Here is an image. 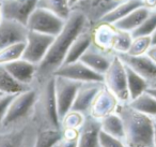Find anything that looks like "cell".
<instances>
[{"mask_svg": "<svg viewBox=\"0 0 156 147\" xmlns=\"http://www.w3.org/2000/svg\"><path fill=\"white\" fill-rule=\"evenodd\" d=\"M150 13H151V10H149L147 8L142 6V7H139L137 9H135L129 14L124 16L123 18H121L118 22H115L113 25H115V27L117 29L132 32L137 27H139L142 24L143 21L149 16Z\"/></svg>", "mask_w": 156, "mask_h": 147, "instance_id": "obj_21", "label": "cell"}, {"mask_svg": "<svg viewBox=\"0 0 156 147\" xmlns=\"http://www.w3.org/2000/svg\"><path fill=\"white\" fill-rule=\"evenodd\" d=\"M156 29V11H151L147 18L139 27L132 31V37H143V36H151Z\"/></svg>", "mask_w": 156, "mask_h": 147, "instance_id": "obj_32", "label": "cell"}, {"mask_svg": "<svg viewBox=\"0 0 156 147\" xmlns=\"http://www.w3.org/2000/svg\"><path fill=\"white\" fill-rule=\"evenodd\" d=\"M101 120L86 115L83 126L79 128L78 135V147H101L100 132Z\"/></svg>", "mask_w": 156, "mask_h": 147, "instance_id": "obj_19", "label": "cell"}, {"mask_svg": "<svg viewBox=\"0 0 156 147\" xmlns=\"http://www.w3.org/2000/svg\"><path fill=\"white\" fill-rule=\"evenodd\" d=\"M78 1H80V0H69V6H71V9L76 2H78Z\"/></svg>", "mask_w": 156, "mask_h": 147, "instance_id": "obj_41", "label": "cell"}, {"mask_svg": "<svg viewBox=\"0 0 156 147\" xmlns=\"http://www.w3.org/2000/svg\"><path fill=\"white\" fill-rule=\"evenodd\" d=\"M118 104H119V101L117 98L105 85H103V87L96 93L95 98L92 101L88 115L101 120L104 117L108 116L109 114L115 113Z\"/></svg>", "mask_w": 156, "mask_h": 147, "instance_id": "obj_13", "label": "cell"}, {"mask_svg": "<svg viewBox=\"0 0 156 147\" xmlns=\"http://www.w3.org/2000/svg\"><path fill=\"white\" fill-rule=\"evenodd\" d=\"M115 32L117 28L113 24L102 21L96 23L91 28L92 45L105 52H112V42Z\"/></svg>", "mask_w": 156, "mask_h": 147, "instance_id": "obj_17", "label": "cell"}, {"mask_svg": "<svg viewBox=\"0 0 156 147\" xmlns=\"http://www.w3.org/2000/svg\"><path fill=\"white\" fill-rule=\"evenodd\" d=\"M127 0H80L72 7L85 15L91 26L101 22L109 12Z\"/></svg>", "mask_w": 156, "mask_h": 147, "instance_id": "obj_7", "label": "cell"}, {"mask_svg": "<svg viewBox=\"0 0 156 147\" xmlns=\"http://www.w3.org/2000/svg\"><path fill=\"white\" fill-rule=\"evenodd\" d=\"M115 54V53L102 51L91 44L79 60L85 63L86 66H88L93 71L104 75L108 70V68L110 67Z\"/></svg>", "mask_w": 156, "mask_h": 147, "instance_id": "obj_16", "label": "cell"}, {"mask_svg": "<svg viewBox=\"0 0 156 147\" xmlns=\"http://www.w3.org/2000/svg\"><path fill=\"white\" fill-rule=\"evenodd\" d=\"M62 138V129L42 128L37 138L35 147H51Z\"/></svg>", "mask_w": 156, "mask_h": 147, "instance_id": "obj_28", "label": "cell"}, {"mask_svg": "<svg viewBox=\"0 0 156 147\" xmlns=\"http://www.w3.org/2000/svg\"><path fill=\"white\" fill-rule=\"evenodd\" d=\"M86 115L76 111H69L62 119H61V129H77L83 126Z\"/></svg>", "mask_w": 156, "mask_h": 147, "instance_id": "obj_33", "label": "cell"}, {"mask_svg": "<svg viewBox=\"0 0 156 147\" xmlns=\"http://www.w3.org/2000/svg\"><path fill=\"white\" fill-rule=\"evenodd\" d=\"M37 99V88L32 86L24 92L14 96L3 118L2 126H9L28 118L33 112Z\"/></svg>", "mask_w": 156, "mask_h": 147, "instance_id": "obj_5", "label": "cell"}, {"mask_svg": "<svg viewBox=\"0 0 156 147\" xmlns=\"http://www.w3.org/2000/svg\"><path fill=\"white\" fill-rule=\"evenodd\" d=\"M28 31L26 25L3 17L0 22V50L26 42Z\"/></svg>", "mask_w": 156, "mask_h": 147, "instance_id": "obj_12", "label": "cell"}, {"mask_svg": "<svg viewBox=\"0 0 156 147\" xmlns=\"http://www.w3.org/2000/svg\"><path fill=\"white\" fill-rule=\"evenodd\" d=\"M128 104L142 114H145L153 118L156 117V99L147 91L139 97L130 100Z\"/></svg>", "mask_w": 156, "mask_h": 147, "instance_id": "obj_26", "label": "cell"}, {"mask_svg": "<svg viewBox=\"0 0 156 147\" xmlns=\"http://www.w3.org/2000/svg\"><path fill=\"white\" fill-rule=\"evenodd\" d=\"M54 75L63 76L69 80L77 81V82H103L104 83V75L98 74V72L90 69L80 60L63 65L54 73Z\"/></svg>", "mask_w": 156, "mask_h": 147, "instance_id": "obj_11", "label": "cell"}, {"mask_svg": "<svg viewBox=\"0 0 156 147\" xmlns=\"http://www.w3.org/2000/svg\"><path fill=\"white\" fill-rule=\"evenodd\" d=\"M101 128L105 133L124 141V136H125L124 125L122 118L118 113L115 112L101 119Z\"/></svg>", "mask_w": 156, "mask_h": 147, "instance_id": "obj_24", "label": "cell"}, {"mask_svg": "<svg viewBox=\"0 0 156 147\" xmlns=\"http://www.w3.org/2000/svg\"><path fill=\"white\" fill-rule=\"evenodd\" d=\"M91 28V25L88 24L83 29V31L75 38V40L72 42L66 57H65L64 61H63V65H67V63L79 60L80 57L85 54L86 51L90 47V45L92 44Z\"/></svg>", "mask_w": 156, "mask_h": 147, "instance_id": "obj_20", "label": "cell"}, {"mask_svg": "<svg viewBox=\"0 0 156 147\" xmlns=\"http://www.w3.org/2000/svg\"><path fill=\"white\" fill-rule=\"evenodd\" d=\"M39 0H1L2 16L27 25L29 17L37 6Z\"/></svg>", "mask_w": 156, "mask_h": 147, "instance_id": "obj_10", "label": "cell"}, {"mask_svg": "<svg viewBox=\"0 0 156 147\" xmlns=\"http://www.w3.org/2000/svg\"><path fill=\"white\" fill-rule=\"evenodd\" d=\"M3 66L17 82L30 87L33 86L37 69V65L20 58Z\"/></svg>", "mask_w": 156, "mask_h": 147, "instance_id": "obj_18", "label": "cell"}, {"mask_svg": "<svg viewBox=\"0 0 156 147\" xmlns=\"http://www.w3.org/2000/svg\"><path fill=\"white\" fill-rule=\"evenodd\" d=\"M24 48L25 42L1 48L0 50V65H7V63L12 62L16 59L22 58Z\"/></svg>", "mask_w": 156, "mask_h": 147, "instance_id": "obj_30", "label": "cell"}, {"mask_svg": "<svg viewBox=\"0 0 156 147\" xmlns=\"http://www.w3.org/2000/svg\"><path fill=\"white\" fill-rule=\"evenodd\" d=\"M14 96L15 95H3L0 97V127L2 126L3 118H5L9 104L11 103Z\"/></svg>", "mask_w": 156, "mask_h": 147, "instance_id": "obj_35", "label": "cell"}, {"mask_svg": "<svg viewBox=\"0 0 156 147\" xmlns=\"http://www.w3.org/2000/svg\"><path fill=\"white\" fill-rule=\"evenodd\" d=\"M118 55L127 67H129L136 73L144 77L149 82V84L156 80V63H154L147 54L132 56L126 53H122Z\"/></svg>", "mask_w": 156, "mask_h": 147, "instance_id": "obj_14", "label": "cell"}, {"mask_svg": "<svg viewBox=\"0 0 156 147\" xmlns=\"http://www.w3.org/2000/svg\"><path fill=\"white\" fill-rule=\"evenodd\" d=\"M37 7L48 10L64 21L69 17L72 11L69 0H39Z\"/></svg>", "mask_w": 156, "mask_h": 147, "instance_id": "obj_27", "label": "cell"}, {"mask_svg": "<svg viewBox=\"0 0 156 147\" xmlns=\"http://www.w3.org/2000/svg\"><path fill=\"white\" fill-rule=\"evenodd\" d=\"M152 46L151 36H143V37H136L133 38L132 44L129 46V50L126 54L132 55V56H139V55H144Z\"/></svg>", "mask_w": 156, "mask_h": 147, "instance_id": "obj_31", "label": "cell"}, {"mask_svg": "<svg viewBox=\"0 0 156 147\" xmlns=\"http://www.w3.org/2000/svg\"><path fill=\"white\" fill-rule=\"evenodd\" d=\"M125 65V63H124ZM126 75H127V89L129 93V101L135 98L139 97L143 92L147 91V89L150 87V84L144 77L139 75L138 73L130 69L129 67L125 65Z\"/></svg>", "mask_w": 156, "mask_h": 147, "instance_id": "obj_23", "label": "cell"}, {"mask_svg": "<svg viewBox=\"0 0 156 147\" xmlns=\"http://www.w3.org/2000/svg\"><path fill=\"white\" fill-rule=\"evenodd\" d=\"M30 88V86L17 82L8 72L5 66L0 65V92H2L3 95H17Z\"/></svg>", "mask_w": 156, "mask_h": 147, "instance_id": "obj_22", "label": "cell"}, {"mask_svg": "<svg viewBox=\"0 0 156 147\" xmlns=\"http://www.w3.org/2000/svg\"><path fill=\"white\" fill-rule=\"evenodd\" d=\"M103 82H85L81 83L76 93L71 111H76L83 115H88L90 106L96 93L103 87Z\"/></svg>", "mask_w": 156, "mask_h": 147, "instance_id": "obj_15", "label": "cell"}, {"mask_svg": "<svg viewBox=\"0 0 156 147\" xmlns=\"http://www.w3.org/2000/svg\"><path fill=\"white\" fill-rule=\"evenodd\" d=\"M143 7L147 8L151 11H155L156 9V0H142Z\"/></svg>", "mask_w": 156, "mask_h": 147, "instance_id": "obj_36", "label": "cell"}, {"mask_svg": "<svg viewBox=\"0 0 156 147\" xmlns=\"http://www.w3.org/2000/svg\"><path fill=\"white\" fill-rule=\"evenodd\" d=\"M3 16H2V10H1V0H0V22L2 21Z\"/></svg>", "mask_w": 156, "mask_h": 147, "instance_id": "obj_42", "label": "cell"}, {"mask_svg": "<svg viewBox=\"0 0 156 147\" xmlns=\"http://www.w3.org/2000/svg\"><path fill=\"white\" fill-rule=\"evenodd\" d=\"M153 147H156V123L154 121V135H153Z\"/></svg>", "mask_w": 156, "mask_h": 147, "instance_id": "obj_40", "label": "cell"}, {"mask_svg": "<svg viewBox=\"0 0 156 147\" xmlns=\"http://www.w3.org/2000/svg\"><path fill=\"white\" fill-rule=\"evenodd\" d=\"M54 39L52 36L29 30L22 58L37 66L47 54Z\"/></svg>", "mask_w": 156, "mask_h": 147, "instance_id": "obj_9", "label": "cell"}, {"mask_svg": "<svg viewBox=\"0 0 156 147\" xmlns=\"http://www.w3.org/2000/svg\"><path fill=\"white\" fill-rule=\"evenodd\" d=\"M55 76V95L60 121L71 111L77 90L81 83L63 76Z\"/></svg>", "mask_w": 156, "mask_h": 147, "instance_id": "obj_8", "label": "cell"}, {"mask_svg": "<svg viewBox=\"0 0 156 147\" xmlns=\"http://www.w3.org/2000/svg\"><path fill=\"white\" fill-rule=\"evenodd\" d=\"M151 41H152V45H156V29L151 35Z\"/></svg>", "mask_w": 156, "mask_h": 147, "instance_id": "obj_39", "label": "cell"}, {"mask_svg": "<svg viewBox=\"0 0 156 147\" xmlns=\"http://www.w3.org/2000/svg\"><path fill=\"white\" fill-rule=\"evenodd\" d=\"M147 55L152 59L154 63H156V45H152L147 52Z\"/></svg>", "mask_w": 156, "mask_h": 147, "instance_id": "obj_37", "label": "cell"}, {"mask_svg": "<svg viewBox=\"0 0 156 147\" xmlns=\"http://www.w3.org/2000/svg\"><path fill=\"white\" fill-rule=\"evenodd\" d=\"M100 145L101 147H127L124 141L113 138L102 130L100 132Z\"/></svg>", "mask_w": 156, "mask_h": 147, "instance_id": "obj_34", "label": "cell"}, {"mask_svg": "<svg viewBox=\"0 0 156 147\" xmlns=\"http://www.w3.org/2000/svg\"><path fill=\"white\" fill-rule=\"evenodd\" d=\"M133 37L129 31H124L117 29L115 39L112 42V52L115 54H122L127 53L129 50V46L132 44Z\"/></svg>", "mask_w": 156, "mask_h": 147, "instance_id": "obj_29", "label": "cell"}, {"mask_svg": "<svg viewBox=\"0 0 156 147\" xmlns=\"http://www.w3.org/2000/svg\"><path fill=\"white\" fill-rule=\"evenodd\" d=\"M147 92H149L150 95L153 96V97L156 99V87H154V86H150L149 88L147 89Z\"/></svg>", "mask_w": 156, "mask_h": 147, "instance_id": "obj_38", "label": "cell"}, {"mask_svg": "<svg viewBox=\"0 0 156 147\" xmlns=\"http://www.w3.org/2000/svg\"><path fill=\"white\" fill-rule=\"evenodd\" d=\"M104 85L117 98L119 103L129 102L125 65L118 54H115L110 67L104 74Z\"/></svg>", "mask_w": 156, "mask_h": 147, "instance_id": "obj_4", "label": "cell"}, {"mask_svg": "<svg viewBox=\"0 0 156 147\" xmlns=\"http://www.w3.org/2000/svg\"><path fill=\"white\" fill-rule=\"evenodd\" d=\"M142 6H143L142 0H127L125 2L118 6V7L115 8V9H113L111 12H109L106 16H104L102 22L115 24V22L120 21L121 18H123L124 16L129 14L132 11H134L135 9H137V8H139V7H142Z\"/></svg>", "mask_w": 156, "mask_h": 147, "instance_id": "obj_25", "label": "cell"}, {"mask_svg": "<svg viewBox=\"0 0 156 147\" xmlns=\"http://www.w3.org/2000/svg\"><path fill=\"white\" fill-rule=\"evenodd\" d=\"M43 126L34 114L9 126L0 127V147H35L39 132Z\"/></svg>", "mask_w": 156, "mask_h": 147, "instance_id": "obj_3", "label": "cell"}, {"mask_svg": "<svg viewBox=\"0 0 156 147\" xmlns=\"http://www.w3.org/2000/svg\"><path fill=\"white\" fill-rule=\"evenodd\" d=\"M88 24L89 22L83 13L72 10L69 17L65 21L62 31L55 37L47 54L37 65L34 84L43 82L46 78L54 75L55 72L63 65L72 42Z\"/></svg>", "mask_w": 156, "mask_h": 147, "instance_id": "obj_1", "label": "cell"}, {"mask_svg": "<svg viewBox=\"0 0 156 147\" xmlns=\"http://www.w3.org/2000/svg\"><path fill=\"white\" fill-rule=\"evenodd\" d=\"M154 121H155V123H156V117H154Z\"/></svg>", "mask_w": 156, "mask_h": 147, "instance_id": "obj_44", "label": "cell"}, {"mask_svg": "<svg viewBox=\"0 0 156 147\" xmlns=\"http://www.w3.org/2000/svg\"><path fill=\"white\" fill-rule=\"evenodd\" d=\"M155 11H156V9H155Z\"/></svg>", "mask_w": 156, "mask_h": 147, "instance_id": "obj_45", "label": "cell"}, {"mask_svg": "<svg viewBox=\"0 0 156 147\" xmlns=\"http://www.w3.org/2000/svg\"><path fill=\"white\" fill-rule=\"evenodd\" d=\"M115 113L124 125V143L127 147H153L154 118L133 108L128 103H119Z\"/></svg>", "mask_w": 156, "mask_h": 147, "instance_id": "obj_2", "label": "cell"}, {"mask_svg": "<svg viewBox=\"0 0 156 147\" xmlns=\"http://www.w3.org/2000/svg\"><path fill=\"white\" fill-rule=\"evenodd\" d=\"M1 96H3V93H2V92H0V97H1Z\"/></svg>", "mask_w": 156, "mask_h": 147, "instance_id": "obj_43", "label": "cell"}, {"mask_svg": "<svg viewBox=\"0 0 156 147\" xmlns=\"http://www.w3.org/2000/svg\"><path fill=\"white\" fill-rule=\"evenodd\" d=\"M64 25L65 21L59 17L57 14L37 7L29 17L26 26L29 30L56 37L62 31Z\"/></svg>", "mask_w": 156, "mask_h": 147, "instance_id": "obj_6", "label": "cell"}]
</instances>
